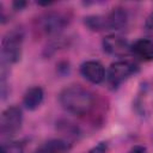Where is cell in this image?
<instances>
[{
  "label": "cell",
  "instance_id": "7",
  "mask_svg": "<svg viewBox=\"0 0 153 153\" xmlns=\"http://www.w3.org/2000/svg\"><path fill=\"white\" fill-rule=\"evenodd\" d=\"M80 72L85 79L92 84H99L105 79V69L103 65L94 60L85 61L80 66Z\"/></svg>",
  "mask_w": 153,
  "mask_h": 153
},
{
  "label": "cell",
  "instance_id": "12",
  "mask_svg": "<svg viewBox=\"0 0 153 153\" xmlns=\"http://www.w3.org/2000/svg\"><path fill=\"white\" fill-rule=\"evenodd\" d=\"M85 24L93 31L105 30V19L104 16H88L85 18Z\"/></svg>",
  "mask_w": 153,
  "mask_h": 153
},
{
  "label": "cell",
  "instance_id": "15",
  "mask_svg": "<svg viewBox=\"0 0 153 153\" xmlns=\"http://www.w3.org/2000/svg\"><path fill=\"white\" fill-rule=\"evenodd\" d=\"M129 153H146V148L143 147V146H134L130 151H129Z\"/></svg>",
  "mask_w": 153,
  "mask_h": 153
},
{
  "label": "cell",
  "instance_id": "9",
  "mask_svg": "<svg viewBox=\"0 0 153 153\" xmlns=\"http://www.w3.org/2000/svg\"><path fill=\"white\" fill-rule=\"evenodd\" d=\"M131 53L135 56L143 61H152L153 60V42L146 38L137 39L131 45Z\"/></svg>",
  "mask_w": 153,
  "mask_h": 153
},
{
  "label": "cell",
  "instance_id": "14",
  "mask_svg": "<svg viewBox=\"0 0 153 153\" xmlns=\"http://www.w3.org/2000/svg\"><path fill=\"white\" fill-rule=\"evenodd\" d=\"M106 151H108V142L100 141L94 147H92L87 153H106Z\"/></svg>",
  "mask_w": 153,
  "mask_h": 153
},
{
  "label": "cell",
  "instance_id": "5",
  "mask_svg": "<svg viewBox=\"0 0 153 153\" xmlns=\"http://www.w3.org/2000/svg\"><path fill=\"white\" fill-rule=\"evenodd\" d=\"M22 122H23V114L18 106L11 105V106L6 108L2 111L1 117H0L1 134H4V135L16 134L22 127Z\"/></svg>",
  "mask_w": 153,
  "mask_h": 153
},
{
  "label": "cell",
  "instance_id": "10",
  "mask_svg": "<svg viewBox=\"0 0 153 153\" xmlns=\"http://www.w3.org/2000/svg\"><path fill=\"white\" fill-rule=\"evenodd\" d=\"M43 97H44V92L42 87L39 86L30 87L23 97V104L27 110H35L43 102Z\"/></svg>",
  "mask_w": 153,
  "mask_h": 153
},
{
  "label": "cell",
  "instance_id": "6",
  "mask_svg": "<svg viewBox=\"0 0 153 153\" xmlns=\"http://www.w3.org/2000/svg\"><path fill=\"white\" fill-rule=\"evenodd\" d=\"M102 44L104 51H106L112 56L123 57L131 53V45L128 43L127 39H124L121 36H116V35L106 36L103 38Z\"/></svg>",
  "mask_w": 153,
  "mask_h": 153
},
{
  "label": "cell",
  "instance_id": "13",
  "mask_svg": "<svg viewBox=\"0 0 153 153\" xmlns=\"http://www.w3.org/2000/svg\"><path fill=\"white\" fill-rule=\"evenodd\" d=\"M1 153H24V148L19 142H7L2 143Z\"/></svg>",
  "mask_w": 153,
  "mask_h": 153
},
{
  "label": "cell",
  "instance_id": "4",
  "mask_svg": "<svg viewBox=\"0 0 153 153\" xmlns=\"http://www.w3.org/2000/svg\"><path fill=\"white\" fill-rule=\"evenodd\" d=\"M139 67L136 63L128 61V60H122V61H116L111 63L108 71V81L111 86L116 87L121 82H123L126 79H128L130 75L135 74L137 72Z\"/></svg>",
  "mask_w": 153,
  "mask_h": 153
},
{
  "label": "cell",
  "instance_id": "3",
  "mask_svg": "<svg viewBox=\"0 0 153 153\" xmlns=\"http://www.w3.org/2000/svg\"><path fill=\"white\" fill-rule=\"evenodd\" d=\"M69 23V18L63 12H47L37 19V30L47 36L59 35Z\"/></svg>",
  "mask_w": 153,
  "mask_h": 153
},
{
  "label": "cell",
  "instance_id": "16",
  "mask_svg": "<svg viewBox=\"0 0 153 153\" xmlns=\"http://www.w3.org/2000/svg\"><path fill=\"white\" fill-rule=\"evenodd\" d=\"M26 6V2L25 1H14L13 2V7H14V10H22V8H24Z\"/></svg>",
  "mask_w": 153,
  "mask_h": 153
},
{
  "label": "cell",
  "instance_id": "2",
  "mask_svg": "<svg viewBox=\"0 0 153 153\" xmlns=\"http://www.w3.org/2000/svg\"><path fill=\"white\" fill-rule=\"evenodd\" d=\"M24 33L19 29L8 31L1 42V60L2 65H11L19 61L22 56V47Z\"/></svg>",
  "mask_w": 153,
  "mask_h": 153
},
{
  "label": "cell",
  "instance_id": "8",
  "mask_svg": "<svg viewBox=\"0 0 153 153\" xmlns=\"http://www.w3.org/2000/svg\"><path fill=\"white\" fill-rule=\"evenodd\" d=\"M104 19H105V30H121L127 25L128 14L124 8L117 7L114 8L106 16H104Z\"/></svg>",
  "mask_w": 153,
  "mask_h": 153
},
{
  "label": "cell",
  "instance_id": "17",
  "mask_svg": "<svg viewBox=\"0 0 153 153\" xmlns=\"http://www.w3.org/2000/svg\"><path fill=\"white\" fill-rule=\"evenodd\" d=\"M146 27L147 29H153V13L148 17V19L146 22Z\"/></svg>",
  "mask_w": 153,
  "mask_h": 153
},
{
  "label": "cell",
  "instance_id": "11",
  "mask_svg": "<svg viewBox=\"0 0 153 153\" xmlns=\"http://www.w3.org/2000/svg\"><path fill=\"white\" fill-rule=\"evenodd\" d=\"M71 146L67 141L61 139H54L45 142L37 153H68Z\"/></svg>",
  "mask_w": 153,
  "mask_h": 153
},
{
  "label": "cell",
  "instance_id": "1",
  "mask_svg": "<svg viewBox=\"0 0 153 153\" xmlns=\"http://www.w3.org/2000/svg\"><path fill=\"white\" fill-rule=\"evenodd\" d=\"M59 102L67 112L76 116H84L92 110L94 105V97L87 88L80 85H71L60 92Z\"/></svg>",
  "mask_w": 153,
  "mask_h": 153
}]
</instances>
